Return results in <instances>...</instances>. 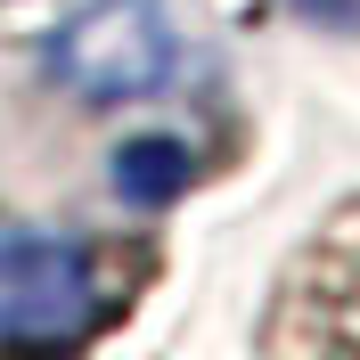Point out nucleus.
Segmentation results:
<instances>
[{
  "label": "nucleus",
  "instance_id": "f03ea898",
  "mask_svg": "<svg viewBox=\"0 0 360 360\" xmlns=\"http://www.w3.org/2000/svg\"><path fill=\"white\" fill-rule=\"evenodd\" d=\"M98 311L90 246L66 229H0V344H74Z\"/></svg>",
  "mask_w": 360,
  "mask_h": 360
},
{
  "label": "nucleus",
  "instance_id": "20e7f679",
  "mask_svg": "<svg viewBox=\"0 0 360 360\" xmlns=\"http://www.w3.org/2000/svg\"><path fill=\"white\" fill-rule=\"evenodd\" d=\"M295 17H311V25H328V33H360V0H287Z\"/></svg>",
  "mask_w": 360,
  "mask_h": 360
},
{
  "label": "nucleus",
  "instance_id": "7ed1b4c3",
  "mask_svg": "<svg viewBox=\"0 0 360 360\" xmlns=\"http://www.w3.org/2000/svg\"><path fill=\"white\" fill-rule=\"evenodd\" d=\"M107 180H115V197L139 205V213H164V205L197 180V156H188V139L172 131H148V139H123L107 156Z\"/></svg>",
  "mask_w": 360,
  "mask_h": 360
},
{
  "label": "nucleus",
  "instance_id": "f257e3e1",
  "mask_svg": "<svg viewBox=\"0 0 360 360\" xmlns=\"http://www.w3.org/2000/svg\"><path fill=\"white\" fill-rule=\"evenodd\" d=\"M41 66L82 107H131V98H156L172 82L180 33L164 17V0H82L41 41Z\"/></svg>",
  "mask_w": 360,
  "mask_h": 360
}]
</instances>
